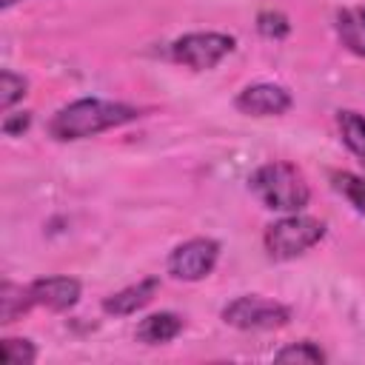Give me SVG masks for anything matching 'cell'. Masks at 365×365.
I'll return each instance as SVG.
<instances>
[{"instance_id":"cell-1","label":"cell","mask_w":365,"mask_h":365,"mask_svg":"<svg viewBox=\"0 0 365 365\" xmlns=\"http://www.w3.org/2000/svg\"><path fill=\"white\" fill-rule=\"evenodd\" d=\"M140 117L137 106L120 103V100H100V97H83L54 111L48 120V134L57 143H74L86 137H97L103 131L128 125Z\"/></svg>"},{"instance_id":"cell-2","label":"cell","mask_w":365,"mask_h":365,"mask_svg":"<svg viewBox=\"0 0 365 365\" xmlns=\"http://www.w3.org/2000/svg\"><path fill=\"white\" fill-rule=\"evenodd\" d=\"M248 188L265 208L279 211V214H297L311 200V185L305 174L294 163H285V160L262 163L248 177Z\"/></svg>"},{"instance_id":"cell-3","label":"cell","mask_w":365,"mask_h":365,"mask_svg":"<svg viewBox=\"0 0 365 365\" xmlns=\"http://www.w3.org/2000/svg\"><path fill=\"white\" fill-rule=\"evenodd\" d=\"M322 237H325V222L297 211L274 220L262 234V245L271 259H297L299 254L311 251Z\"/></svg>"},{"instance_id":"cell-4","label":"cell","mask_w":365,"mask_h":365,"mask_svg":"<svg viewBox=\"0 0 365 365\" xmlns=\"http://www.w3.org/2000/svg\"><path fill=\"white\" fill-rule=\"evenodd\" d=\"M234 46L237 40L222 31H188L168 46V54L174 63L191 71H208L217 68L234 51Z\"/></svg>"},{"instance_id":"cell-5","label":"cell","mask_w":365,"mask_h":365,"mask_svg":"<svg viewBox=\"0 0 365 365\" xmlns=\"http://www.w3.org/2000/svg\"><path fill=\"white\" fill-rule=\"evenodd\" d=\"M220 317L237 331H274L291 322V308L259 294H242L234 297Z\"/></svg>"},{"instance_id":"cell-6","label":"cell","mask_w":365,"mask_h":365,"mask_svg":"<svg viewBox=\"0 0 365 365\" xmlns=\"http://www.w3.org/2000/svg\"><path fill=\"white\" fill-rule=\"evenodd\" d=\"M220 259V242L211 237H194L180 242L165 262V271L180 282H200L205 279Z\"/></svg>"},{"instance_id":"cell-7","label":"cell","mask_w":365,"mask_h":365,"mask_svg":"<svg viewBox=\"0 0 365 365\" xmlns=\"http://www.w3.org/2000/svg\"><path fill=\"white\" fill-rule=\"evenodd\" d=\"M294 106V97L279 83H254L234 97V108L248 117H279Z\"/></svg>"},{"instance_id":"cell-8","label":"cell","mask_w":365,"mask_h":365,"mask_svg":"<svg viewBox=\"0 0 365 365\" xmlns=\"http://www.w3.org/2000/svg\"><path fill=\"white\" fill-rule=\"evenodd\" d=\"M29 294L31 302L48 311H68L80 302L83 285L74 277H40L34 282H29Z\"/></svg>"},{"instance_id":"cell-9","label":"cell","mask_w":365,"mask_h":365,"mask_svg":"<svg viewBox=\"0 0 365 365\" xmlns=\"http://www.w3.org/2000/svg\"><path fill=\"white\" fill-rule=\"evenodd\" d=\"M157 291H160V279H157V277H145V279H140V282H134V285H125V288L108 294V297L103 299V311H106L108 317H128V314H137L140 308H145V305L154 299Z\"/></svg>"},{"instance_id":"cell-10","label":"cell","mask_w":365,"mask_h":365,"mask_svg":"<svg viewBox=\"0 0 365 365\" xmlns=\"http://www.w3.org/2000/svg\"><path fill=\"white\" fill-rule=\"evenodd\" d=\"M336 40L356 57H365V6H348L334 17Z\"/></svg>"},{"instance_id":"cell-11","label":"cell","mask_w":365,"mask_h":365,"mask_svg":"<svg viewBox=\"0 0 365 365\" xmlns=\"http://www.w3.org/2000/svg\"><path fill=\"white\" fill-rule=\"evenodd\" d=\"M180 331H182V317L180 314H174V311H157V314H148L145 319H140L134 336L143 345H165Z\"/></svg>"},{"instance_id":"cell-12","label":"cell","mask_w":365,"mask_h":365,"mask_svg":"<svg viewBox=\"0 0 365 365\" xmlns=\"http://www.w3.org/2000/svg\"><path fill=\"white\" fill-rule=\"evenodd\" d=\"M336 131H339V140L342 145L362 163L365 168V117L359 111H336Z\"/></svg>"},{"instance_id":"cell-13","label":"cell","mask_w":365,"mask_h":365,"mask_svg":"<svg viewBox=\"0 0 365 365\" xmlns=\"http://www.w3.org/2000/svg\"><path fill=\"white\" fill-rule=\"evenodd\" d=\"M29 308H34L31 294H29V285H17V282L6 279L0 285V322L3 325L17 322Z\"/></svg>"},{"instance_id":"cell-14","label":"cell","mask_w":365,"mask_h":365,"mask_svg":"<svg viewBox=\"0 0 365 365\" xmlns=\"http://www.w3.org/2000/svg\"><path fill=\"white\" fill-rule=\"evenodd\" d=\"M331 185L336 188V194H342L351 202V208L356 214L365 217V177H356L351 171H334L331 174Z\"/></svg>"},{"instance_id":"cell-15","label":"cell","mask_w":365,"mask_h":365,"mask_svg":"<svg viewBox=\"0 0 365 365\" xmlns=\"http://www.w3.org/2000/svg\"><path fill=\"white\" fill-rule=\"evenodd\" d=\"M26 94H29V80L23 74H14L11 68H3L0 71V108L11 111Z\"/></svg>"},{"instance_id":"cell-16","label":"cell","mask_w":365,"mask_h":365,"mask_svg":"<svg viewBox=\"0 0 365 365\" xmlns=\"http://www.w3.org/2000/svg\"><path fill=\"white\" fill-rule=\"evenodd\" d=\"M277 362H305V365H317V362H325V351L311 342V339H302V342H291L285 348H279L274 354Z\"/></svg>"},{"instance_id":"cell-17","label":"cell","mask_w":365,"mask_h":365,"mask_svg":"<svg viewBox=\"0 0 365 365\" xmlns=\"http://www.w3.org/2000/svg\"><path fill=\"white\" fill-rule=\"evenodd\" d=\"M3 359H6V365H31L37 359V348L31 339L6 336L3 339Z\"/></svg>"},{"instance_id":"cell-18","label":"cell","mask_w":365,"mask_h":365,"mask_svg":"<svg viewBox=\"0 0 365 365\" xmlns=\"http://www.w3.org/2000/svg\"><path fill=\"white\" fill-rule=\"evenodd\" d=\"M257 31L262 37H268V40H282L291 31V23H288V17L282 11H271L268 9V11L257 14Z\"/></svg>"},{"instance_id":"cell-19","label":"cell","mask_w":365,"mask_h":365,"mask_svg":"<svg viewBox=\"0 0 365 365\" xmlns=\"http://www.w3.org/2000/svg\"><path fill=\"white\" fill-rule=\"evenodd\" d=\"M29 125H31V114L29 111H6V117H3L6 137H20Z\"/></svg>"},{"instance_id":"cell-20","label":"cell","mask_w":365,"mask_h":365,"mask_svg":"<svg viewBox=\"0 0 365 365\" xmlns=\"http://www.w3.org/2000/svg\"><path fill=\"white\" fill-rule=\"evenodd\" d=\"M14 3H20V0H0V6H3V9H11Z\"/></svg>"}]
</instances>
